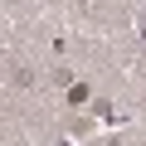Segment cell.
Returning a JSON list of instances; mask_svg holds the SVG:
<instances>
[{
	"label": "cell",
	"instance_id": "1",
	"mask_svg": "<svg viewBox=\"0 0 146 146\" xmlns=\"http://www.w3.org/2000/svg\"><path fill=\"white\" fill-rule=\"evenodd\" d=\"M10 83H15V88H34V73H29V68H15Z\"/></svg>",
	"mask_w": 146,
	"mask_h": 146
},
{
	"label": "cell",
	"instance_id": "2",
	"mask_svg": "<svg viewBox=\"0 0 146 146\" xmlns=\"http://www.w3.org/2000/svg\"><path fill=\"white\" fill-rule=\"evenodd\" d=\"M68 102H73V107L88 102V83H73V88H68Z\"/></svg>",
	"mask_w": 146,
	"mask_h": 146
}]
</instances>
